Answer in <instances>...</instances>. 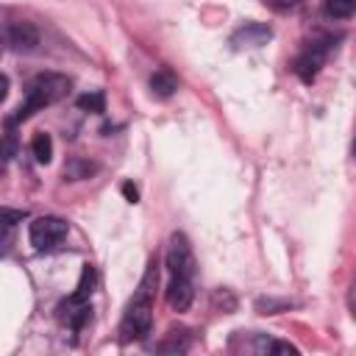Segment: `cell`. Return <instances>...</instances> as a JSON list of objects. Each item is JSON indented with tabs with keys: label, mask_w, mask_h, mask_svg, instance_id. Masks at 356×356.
Segmentation results:
<instances>
[{
	"label": "cell",
	"mask_w": 356,
	"mask_h": 356,
	"mask_svg": "<svg viewBox=\"0 0 356 356\" xmlns=\"http://www.w3.org/2000/svg\"><path fill=\"white\" fill-rule=\"evenodd\" d=\"M167 267L172 275H184V278L195 275V256H192V248L184 234H172L170 250H167Z\"/></svg>",
	"instance_id": "cell-4"
},
{
	"label": "cell",
	"mask_w": 356,
	"mask_h": 356,
	"mask_svg": "<svg viewBox=\"0 0 356 356\" xmlns=\"http://www.w3.org/2000/svg\"><path fill=\"white\" fill-rule=\"evenodd\" d=\"M95 170H97V167H95L92 161H83V159H70V161H67V167H64V175H67L70 181H81V178H89Z\"/></svg>",
	"instance_id": "cell-12"
},
{
	"label": "cell",
	"mask_w": 356,
	"mask_h": 356,
	"mask_svg": "<svg viewBox=\"0 0 356 356\" xmlns=\"http://www.w3.org/2000/svg\"><path fill=\"white\" fill-rule=\"evenodd\" d=\"M156 284H159V261L153 259L147 264V273L136 289V295L131 298L125 314H122V339H145L150 334V325H153V292H156Z\"/></svg>",
	"instance_id": "cell-1"
},
{
	"label": "cell",
	"mask_w": 356,
	"mask_h": 356,
	"mask_svg": "<svg viewBox=\"0 0 356 356\" xmlns=\"http://www.w3.org/2000/svg\"><path fill=\"white\" fill-rule=\"evenodd\" d=\"M150 89H153L156 97H170V95L178 89V83H175V78H172L167 70H159V72L150 78Z\"/></svg>",
	"instance_id": "cell-11"
},
{
	"label": "cell",
	"mask_w": 356,
	"mask_h": 356,
	"mask_svg": "<svg viewBox=\"0 0 356 356\" xmlns=\"http://www.w3.org/2000/svg\"><path fill=\"white\" fill-rule=\"evenodd\" d=\"M192 298H195V286H192V278H184V275H172L170 286H167V303L172 312H186L192 306Z\"/></svg>",
	"instance_id": "cell-8"
},
{
	"label": "cell",
	"mask_w": 356,
	"mask_h": 356,
	"mask_svg": "<svg viewBox=\"0 0 356 356\" xmlns=\"http://www.w3.org/2000/svg\"><path fill=\"white\" fill-rule=\"evenodd\" d=\"M6 44H8V50H22V53H28V50H33L36 44H39V31H36V25L33 22H8L6 25Z\"/></svg>",
	"instance_id": "cell-5"
},
{
	"label": "cell",
	"mask_w": 356,
	"mask_h": 356,
	"mask_svg": "<svg viewBox=\"0 0 356 356\" xmlns=\"http://www.w3.org/2000/svg\"><path fill=\"white\" fill-rule=\"evenodd\" d=\"M353 156H356V139H353Z\"/></svg>",
	"instance_id": "cell-17"
},
{
	"label": "cell",
	"mask_w": 356,
	"mask_h": 356,
	"mask_svg": "<svg viewBox=\"0 0 356 356\" xmlns=\"http://www.w3.org/2000/svg\"><path fill=\"white\" fill-rule=\"evenodd\" d=\"M78 108L103 114V111H106V97H103V92H86V95H81V97H78Z\"/></svg>",
	"instance_id": "cell-14"
},
{
	"label": "cell",
	"mask_w": 356,
	"mask_h": 356,
	"mask_svg": "<svg viewBox=\"0 0 356 356\" xmlns=\"http://www.w3.org/2000/svg\"><path fill=\"white\" fill-rule=\"evenodd\" d=\"M323 58H325V47L312 44V47H306L303 53H298V58L292 61V70H295V75H298L303 83H312V81L317 78L320 67H323Z\"/></svg>",
	"instance_id": "cell-6"
},
{
	"label": "cell",
	"mask_w": 356,
	"mask_h": 356,
	"mask_svg": "<svg viewBox=\"0 0 356 356\" xmlns=\"http://www.w3.org/2000/svg\"><path fill=\"white\" fill-rule=\"evenodd\" d=\"M122 195L128 197V203H136V200H139V189H136L131 181H125V184H122Z\"/></svg>",
	"instance_id": "cell-15"
},
{
	"label": "cell",
	"mask_w": 356,
	"mask_h": 356,
	"mask_svg": "<svg viewBox=\"0 0 356 356\" xmlns=\"http://www.w3.org/2000/svg\"><path fill=\"white\" fill-rule=\"evenodd\" d=\"M31 153H33V159L39 164H50V159H53V139H50V134H36L31 139Z\"/></svg>",
	"instance_id": "cell-10"
},
{
	"label": "cell",
	"mask_w": 356,
	"mask_h": 356,
	"mask_svg": "<svg viewBox=\"0 0 356 356\" xmlns=\"http://www.w3.org/2000/svg\"><path fill=\"white\" fill-rule=\"evenodd\" d=\"M275 3H278V6H284V8H289V6H298L300 0H275Z\"/></svg>",
	"instance_id": "cell-16"
},
{
	"label": "cell",
	"mask_w": 356,
	"mask_h": 356,
	"mask_svg": "<svg viewBox=\"0 0 356 356\" xmlns=\"http://www.w3.org/2000/svg\"><path fill=\"white\" fill-rule=\"evenodd\" d=\"M92 317V306H89V300H78V298H67L61 306H58V320L64 323V325H70L72 331H81L83 325H86V320Z\"/></svg>",
	"instance_id": "cell-7"
},
{
	"label": "cell",
	"mask_w": 356,
	"mask_h": 356,
	"mask_svg": "<svg viewBox=\"0 0 356 356\" xmlns=\"http://www.w3.org/2000/svg\"><path fill=\"white\" fill-rule=\"evenodd\" d=\"M67 92H70V81H67L64 75H58V72H39L36 78L28 81L25 97H22V103L17 106V111L8 117V125H17V122L28 120V117L36 114L39 108H44V106L61 100Z\"/></svg>",
	"instance_id": "cell-2"
},
{
	"label": "cell",
	"mask_w": 356,
	"mask_h": 356,
	"mask_svg": "<svg viewBox=\"0 0 356 356\" xmlns=\"http://www.w3.org/2000/svg\"><path fill=\"white\" fill-rule=\"evenodd\" d=\"M273 39V31L267 28V25H261V22H248L245 28H239L234 36H231V42L236 44V47H261V44H267Z\"/></svg>",
	"instance_id": "cell-9"
},
{
	"label": "cell",
	"mask_w": 356,
	"mask_h": 356,
	"mask_svg": "<svg viewBox=\"0 0 356 356\" xmlns=\"http://www.w3.org/2000/svg\"><path fill=\"white\" fill-rule=\"evenodd\" d=\"M356 11V0H325V14L334 19H348Z\"/></svg>",
	"instance_id": "cell-13"
},
{
	"label": "cell",
	"mask_w": 356,
	"mask_h": 356,
	"mask_svg": "<svg viewBox=\"0 0 356 356\" xmlns=\"http://www.w3.org/2000/svg\"><path fill=\"white\" fill-rule=\"evenodd\" d=\"M31 245L36 250H53L64 236H67V222L61 217H53V214H44V217H36L31 222Z\"/></svg>",
	"instance_id": "cell-3"
}]
</instances>
